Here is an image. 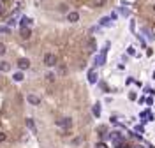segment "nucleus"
Wrapping results in <instances>:
<instances>
[{"instance_id": "1", "label": "nucleus", "mask_w": 155, "mask_h": 148, "mask_svg": "<svg viewBox=\"0 0 155 148\" xmlns=\"http://www.w3.org/2000/svg\"><path fill=\"white\" fill-rule=\"evenodd\" d=\"M44 63H46L48 67L57 65V57L53 55V53H46V55H44Z\"/></svg>"}, {"instance_id": "2", "label": "nucleus", "mask_w": 155, "mask_h": 148, "mask_svg": "<svg viewBox=\"0 0 155 148\" xmlns=\"http://www.w3.org/2000/svg\"><path fill=\"white\" fill-rule=\"evenodd\" d=\"M18 67L21 69V71L28 69V67H30V60H28V58H19V60H18Z\"/></svg>"}, {"instance_id": "3", "label": "nucleus", "mask_w": 155, "mask_h": 148, "mask_svg": "<svg viewBox=\"0 0 155 148\" xmlns=\"http://www.w3.org/2000/svg\"><path fill=\"white\" fill-rule=\"evenodd\" d=\"M104 60H106V48L102 49V51H100V55L95 58V63H97V65H102V63H104Z\"/></svg>"}, {"instance_id": "4", "label": "nucleus", "mask_w": 155, "mask_h": 148, "mask_svg": "<svg viewBox=\"0 0 155 148\" xmlns=\"http://www.w3.org/2000/svg\"><path fill=\"white\" fill-rule=\"evenodd\" d=\"M57 123H58L60 127H65V129H71V125H72L71 118H62V120H58Z\"/></svg>"}, {"instance_id": "5", "label": "nucleus", "mask_w": 155, "mask_h": 148, "mask_svg": "<svg viewBox=\"0 0 155 148\" xmlns=\"http://www.w3.org/2000/svg\"><path fill=\"white\" fill-rule=\"evenodd\" d=\"M67 19L71 21V23H76V21L79 19V14L76 13V11H71V13L67 14Z\"/></svg>"}, {"instance_id": "6", "label": "nucleus", "mask_w": 155, "mask_h": 148, "mask_svg": "<svg viewBox=\"0 0 155 148\" xmlns=\"http://www.w3.org/2000/svg\"><path fill=\"white\" fill-rule=\"evenodd\" d=\"M30 35H32V30H30L28 27H23L21 28V37L23 39H30Z\"/></svg>"}, {"instance_id": "7", "label": "nucleus", "mask_w": 155, "mask_h": 148, "mask_svg": "<svg viewBox=\"0 0 155 148\" xmlns=\"http://www.w3.org/2000/svg\"><path fill=\"white\" fill-rule=\"evenodd\" d=\"M27 101H28L30 104H34V106H39V104H41V99H39V97H35V95H28Z\"/></svg>"}, {"instance_id": "8", "label": "nucleus", "mask_w": 155, "mask_h": 148, "mask_svg": "<svg viewBox=\"0 0 155 148\" xmlns=\"http://www.w3.org/2000/svg\"><path fill=\"white\" fill-rule=\"evenodd\" d=\"M30 25H32V19H30V18H27V16H23L21 18V21H19V27H30Z\"/></svg>"}, {"instance_id": "9", "label": "nucleus", "mask_w": 155, "mask_h": 148, "mask_svg": "<svg viewBox=\"0 0 155 148\" xmlns=\"http://www.w3.org/2000/svg\"><path fill=\"white\" fill-rule=\"evenodd\" d=\"M27 127H28V129L32 131V132H37V129H35V123H34V120H32V118H27Z\"/></svg>"}, {"instance_id": "10", "label": "nucleus", "mask_w": 155, "mask_h": 148, "mask_svg": "<svg viewBox=\"0 0 155 148\" xmlns=\"http://www.w3.org/2000/svg\"><path fill=\"white\" fill-rule=\"evenodd\" d=\"M97 49V42H95V39H90L88 41V51H95Z\"/></svg>"}, {"instance_id": "11", "label": "nucleus", "mask_w": 155, "mask_h": 148, "mask_svg": "<svg viewBox=\"0 0 155 148\" xmlns=\"http://www.w3.org/2000/svg\"><path fill=\"white\" fill-rule=\"evenodd\" d=\"M88 81H90V83H95V81H97V72H95V71H90V72H88Z\"/></svg>"}, {"instance_id": "12", "label": "nucleus", "mask_w": 155, "mask_h": 148, "mask_svg": "<svg viewBox=\"0 0 155 148\" xmlns=\"http://www.w3.org/2000/svg\"><path fill=\"white\" fill-rule=\"evenodd\" d=\"M9 69H11V65H9V62H0V71H2V72H7Z\"/></svg>"}, {"instance_id": "13", "label": "nucleus", "mask_w": 155, "mask_h": 148, "mask_svg": "<svg viewBox=\"0 0 155 148\" xmlns=\"http://www.w3.org/2000/svg\"><path fill=\"white\" fill-rule=\"evenodd\" d=\"M46 81L48 83H53L55 81V74L53 72H46Z\"/></svg>"}, {"instance_id": "14", "label": "nucleus", "mask_w": 155, "mask_h": 148, "mask_svg": "<svg viewBox=\"0 0 155 148\" xmlns=\"http://www.w3.org/2000/svg\"><path fill=\"white\" fill-rule=\"evenodd\" d=\"M13 79H14V81H23V74H21V72H16L14 76H13Z\"/></svg>"}, {"instance_id": "15", "label": "nucleus", "mask_w": 155, "mask_h": 148, "mask_svg": "<svg viewBox=\"0 0 155 148\" xmlns=\"http://www.w3.org/2000/svg\"><path fill=\"white\" fill-rule=\"evenodd\" d=\"M94 115H95V116H100V106H99V104L94 106Z\"/></svg>"}, {"instance_id": "16", "label": "nucleus", "mask_w": 155, "mask_h": 148, "mask_svg": "<svg viewBox=\"0 0 155 148\" xmlns=\"http://www.w3.org/2000/svg\"><path fill=\"white\" fill-rule=\"evenodd\" d=\"M115 145H116V146H118V148H130V146H129V145H127V143H120V141H118V139H116V141H115Z\"/></svg>"}, {"instance_id": "17", "label": "nucleus", "mask_w": 155, "mask_h": 148, "mask_svg": "<svg viewBox=\"0 0 155 148\" xmlns=\"http://www.w3.org/2000/svg\"><path fill=\"white\" fill-rule=\"evenodd\" d=\"M2 55H5V44L0 42V57H2Z\"/></svg>"}, {"instance_id": "18", "label": "nucleus", "mask_w": 155, "mask_h": 148, "mask_svg": "<svg viewBox=\"0 0 155 148\" xmlns=\"http://www.w3.org/2000/svg\"><path fill=\"white\" fill-rule=\"evenodd\" d=\"M0 34H9V28L7 27H0Z\"/></svg>"}, {"instance_id": "19", "label": "nucleus", "mask_w": 155, "mask_h": 148, "mask_svg": "<svg viewBox=\"0 0 155 148\" xmlns=\"http://www.w3.org/2000/svg\"><path fill=\"white\" fill-rule=\"evenodd\" d=\"M5 13V7H4V2H0V16Z\"/></svg>"}, {"instance_id": "20", "label": "nucleus", "mask_w": 155, "mask_h": 148, "mask_svg": "<svg viewBox=\"0 0 155 148\" xmlns=\"http://www.w3.org/2000/svg\"><path fill=\"white\" fill-rule=\"evenodd\" d=\"M97 131H99L100 134H104V132H106V127H104V125H100V127H99V129H97Z\"/></svg>"}, {"instance_id": "21", "label": "nucleus", "mask_w": 155, "mask_h": 148, "mask_svg": "<svg viewBox=\"0 0 155 148\" xmlns=\"http://www.w3.org/2000/svg\"><path fill=\"white\" fill-rule=\"evenodd\" d=\"M108 23H109V18H104V19L100 21V25H108Z\"/></svg>"}, {"instance_id": "22", "label": "nucleus", "mask_w": 155, "mask_h": 148, "mask_svg": "<svg viewBox=\"0 0 155 148\" xmlns=\"http://www.w3.org/2000/svg\"><path fill=\"white\" fill-rule=\"evenodd\" d=\"M95 148H108V145H104V143H99Z\"/></svg>"}, {"instance_id": "23", "label": "nucleus", "mask_w": 155, "mask_h": 148, "mask_svg": "<svg viewBox=\"0 0 155 148\" xmlns=\"http://www.w3.org/2000/svg\"><path fill=\"white\" fill-rule=\"evenodd\" d=\"M7 23H9V25H14V23H16V18H11V19L7 21Z\"/></svg>"}, {"instance_id": "24", "label": "nucleus", "mask_w": 155, "mask_h": 148, "mask_svg": "<svg viewBox=\"0 0 155 148\" xmlns=\"http://www.w3.org/2000/svg\"><path fill=\"white\" fill-rule=\"evenodd\" d=\"M4 139H5V134H4V132H0V143H2Z\"/></svg>"}, {"instance_id": "25", "label": "nucleus", "mask_w": 155, "mask_h": 148, "mask_svg": "<svg viewBox=\"0 0 155 148\" xmlns=\"http://www.w3.org/2000/svg\"><path fill=\"white\" fill-rule=\"evenodd\" d=\"M0 2H4V4H5V2H9V0H0Z\"/></svg>"}]
</instances>
